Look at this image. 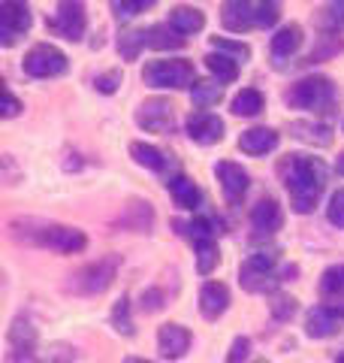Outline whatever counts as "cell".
Listing matches in <instances>:
<instances>
[{
	"label": "cell",
	"mask_w": 344,
	"mask_h": 363,
	"mask_svg": "<svg viewBox=\"0 0 344 363\" xmlns=\"http://www.w3.org/2000/svg\"><path fill=\"white\" fill-rule=\"evenodd\" d=\"M157 342H160V354L169 357V360H176L181 354H188L190 333L185 330V327H178V324H164V327H160V333H157Z\"/></svg>",
	"instance_id": "cell-18"
},
{
	"label": "cell",
	"mask_w": 344,
	"mask_h": 363,
	"mask_svg": "<svg viewBox=\"0 0 344 363\" xmlns=\"http://www.w3.org/2000/svg\"><path fill=\"white\" fill-rule=\"evenodd\" d=\"M217 179H221V188H224V197L229 203H239L245 197V191H248V173L239 164L233 161H221L217 164Z\"/></svg>",
	"instance_id": "cell-15"
},
{
	"label": "cell",
	"mask_w": 344,
	"mask_h": 363,
	"mask_svg": "<svg viewBox=\"0 0 344 363\" xmlns=\"http://www.w3.org/2000/svg\"><path fill=\"white\" fill-rule=\"evenodd\" d=\"M205 67L212 70V76L217 79V82H236V76H239V61L236 58H229V55H209L205 58Z\"/></svg>",
	"instance_id": "cell-31"
},
{
	"label": "cell",
	"mask_w": 344,
	"mask_h": 363,
	"mask_svg": "<svg viewBox=\"0 0 344 363\" xmlns=\"http://www.w3.org/2000/svg\"><path fill=\"white\" fill-rule=\"evenodd\" d=\"M239 149L245 155H266L272 149H278V133L272 128H251L239 136Z\"/></svg>",
	"instance_id": "cell-21"
},
{
	"label": "cell",
	"mask_w": 344,
	"mask_h": 363,
	"mask_svg": "<svg viewBox=\"0 0 344 363\" xmlns=\"http://www.w3.org/2000/svg\"><path fill=\"white\" fill-rule=\"evenodd\" d=\"M320 297L323 306H329L332 312H338L344 318V264L341 267H329L320 279Z\"/></svg>",
	"instance_id": "cell-16"
},
{
	"label": "cell",
	"mask_w": 344,
	"mask_h": 363,
	"mask_svg": "<svg viewBox=\"0 0 344 363\" xmlns=\"http://www.w3.org/2000/svg\"><path fill=\"white\" fill-rule=\"evenodd\" d=\"M269 309H272V315L278 318V321H290V318L296 315V300L293 297H275Z\"/></svg>",
	"instance_id": "cell-38"
},
{
	"label": "cell",
	"mask_w": 344,
	"mask_h": 363,
	"mask_svg": "<svg viewBox=\"0 0 344 363\" xmlns=\"http://www.w3.org/2000/svg\"><path fill=\"white\" fill-rule=\"evenodd\" d=\"M6 348L9 363H30L33 354H37V330L28 318H16V324L9 327V336H6Z\"/></svg>",
	"instance_id": "cell-11"
},
{
	"label": "cell",
	"mask_w": 344,
	"mask_h": 363,
	"mask_svg": "<svg viewBox=\"0 0 344 363\" xmlns=\"http://www.w3.org/2000/svg\"><path fill=\"white\" fill-rule=\"evenodd\" d=\"M148 45L151 49H181L185 45V33L172 25H154L148 28Z\"/></svg>",
	"instance_id": "cell-29"
},
{
	"label": "cell",
	"mask_w": 344,
	"mask_h": 363,
	"mask_svg": "<svg viewBox=\"0 0 344 363\" xmlns=\"http://www.w3.org/2000/svg\"><path fill=\"white\" fill-rule=\"evenodd\" d=\"M121 227H127V230H136V233H148L154 224V209L148 206V203L142 200H130L127 209H124V215L118 218Z\"/></svg>",
	"instance_id": "cell-22"
},
{
	"label": "cell",
	"mask_w": 344,
	"mask_h": 363,
	"mask_svg": "<svg viewBox=\"0 0 344 363\" xmlns=\"http://www.w3.org/2000/svg\"><path fill=\"white\" fill-rule=\"evenodd\" d=\"M33 230H25V233H16L18 240H28V242H37L42 248H55L61 255H76L82 252L88 245L85 233L76 230V227H64V224H45V221H30Z\"/></svg>",
	"instance_id": "cell-4"
},
{
	"label": "cell",
	"mask_w": 344,
	"mask_h": 363,
	"mask_svg": "<svg viewBox=\"0 0 344 363\" xmlns=\"http://www.w3.org/2000/svg\"><path fill=\"white\" fill-rule=\"evenodd\" d=\"M290 133L296 136V140L308 143V145H317V149L332 145V130L326 128V124H317V121H293Z\"/></svg>",
	"instance_id": "cell-23"
},
{
	"label": "cell",
	"mask_w": 344,
	"mask_h": 363,
	"mask_svg": "<svg viewBox=\"0 0 344 363\" xmlns=\"http://www.w3.org/2000/svg\"><path fill=\"white\" fill-rule=\"evenodd\" d=\"M263 106H266V100H263V94L257 88H242L236 94V100H233V112L236 116H245V118L260 116Z\"/></svg>",
	"instance_id": "cell-30"
},
{
	"label": "cell",
	"mask_w": 344,
	"mask_h": 363,
	"mask_svg": "<svg viewBox=\"0 0 344 363\" xmlns=\"http://www.w3.org/2000/svg\"><path fill=\"white\" fill-rule=\"evenodd\" d=\"M344 49V43L338 37H323V43H320V49L311 52V61H323V58H332V55H338Z\"/></svg>",
	"instance_id": "cell-40"
},
{
	"label": "cell",
	"mask_w": 344,
	"mask_h": 363,
	"mask_svg": "<svg viewBox=\"0 0 344 363\" xmlns=\"http://www.w3.org/2000/svg\"><path fill=\"white\" fill-rule=\"evenodd\" d=\"M284 185H287V194H290V206L305 215L317 206L320 194H323V185H326V167L317 161V157H308V155H290L284 161Z\"/></svg>",
	"instance_id": "cell-1"
},
{
	"label": "cell",
	"mask_w": 344,
	"mask_h": 363,
	"mask_svg": "<svg viewBox=\"0 0 344 363\" xmlns=\"http://www.w3.org/2000/svg\"><path fill=\"white\" fill-rule=\"evenodd\" d=\"M118 267H121V257L118 255H106V257L94 260V264L76 269L70 276V285L67 288H70L73 294H82V297H94V294H103L115 281Z\"/></svg>",
	"instance_id": "cell-5"
},
{
	"label": "cell",
	"mask_w": 344,
	"mask_h": 363,
	"mask_svg": "<svg viewBox=\"0 0 344 363\" xmlns=\"http://www.w3.org/2000/svg\"><path fill=\"white\" fill-rule=\"evenodd\" d=\"M336 363H344V351H341V354H338V360Z\"/></svg>",
	"instance_id": "cell-47"
},
{
	"label": "cell",
	"mask_w": 344,
	"mask_h": 363,
	"mask_svg": "<svg viewBox=\"0 0 344 363\" xmlns=\"http://www.w3.org/2000/svg\"><path fill=\"white\" fill-rule=\"evenodd\" d=\"M275 260H278V255H275V252L248 255L242 269H239V281H242V288L254 291V294L272 288V281H275Z\"/></svg>",
	"instance_id": "cell-8"
},
{
	"label": "cell",
	"mask_w": 344,
	"mask_h": 363,
	"mask_svg": "<svg viewBox=\"0 0 344 363\" xmlns=\"http://www.w3.org/2000/svg\"><path fill=\"white\" fill-rule=\"evenodd\" d=\"M229 306V291L227 285H221V281H209V285H202L200 291V312L202 318H209V321H217Z\"/></svg>",
	"instance_id": "cell-17"
},
{
	"label": "cell",
	"mask_w": 344,
	"mask_h": 363,
	"mask_svg": "<svg viewBox=\"0 0 344 363\" xmlns=\"http://www.w3.org/2000/svg\"><path fill=\"white\" fill-rule=\"evenodd\" d=\"M157 0H115V9H118V18H133L145 13V9H151Z\"/></svg>",
	"instance_id": "cell-37"
},
{
	"label": "cell",
	"mask_w": 344,
	"mask_h": 363,
	"mask_svg": "<svg viewBox=\"0 0 344 363\" xmlns=\"http://www.w3.org/2000/svg\"><path fill=\"white\" fill-rule=\"evenodd\" d=\"M341 327V315L332 312L329 306H317V309L308 312V321H305V333L314 336V339H326L332 333H338Z\"/></svg>",
	"instance_id": "cell-19"
},
{
	"label": "cell",
	"mask_w": 344,
	"mask_h": 363,
	"mask_svg": "<svg viewBox=\"0 0 344 363\" xmlns=\"http://www.w3.org/2000/svg\"><path fill=\"white\" fill-rule=\"evenodd\" d=\"M67 55L61 49H55L49 43H40L25 55V73L33 79H52V76H61L67 73Z\"/></svg>",
	"instance_id": "cell-7"
},
{
	"label": "cell",
	"mask_w": 344,
	"mask_h": 363,
	"mask_svg": "<svg viewBox=\"0 0 344 363\" xmlns=\"http://www.w3.org/2000/svg\"><path fill=\"white\" fill-rule=\"evenodd\" d=\"M212 45L217 52H227V55H233V58L239 61H248L251 58V49L245 43H233V40H227V37H212Z\"/></svg>",
	"instance_id": "cell-36"
},
{
	"label": "cell",
	"mask_w": 344,
	"mask_h": 363,
	"mask_svg": "<svg viewBox=\"0 0 344 363\" xmlns=\"http://www.w3.org/2000/svg\"><path fill=\"white\" fill-rule=\"evenodd\" d=\"M251 224H254V230L257 233H275V230H281V224H284V212H281V206L275 203L272 197H266V200H260L257 206H254V212H251Z\"/></svg>",
	"instance_id": "cell-20"
},
{
	"label": "cell",
	"mask_w": 344,
	"mask_h": 363,
	"mask_svg": "<svg viewBox=\"0 0 344 363\" xmlns=\"http://www.w3.org/2000/svg\"><path fill=\"white\" fill-rule=\"evenodd\" d=\"M142 45H148V30H124L118 40V52H121V58L136 61Z\"/></svg>",
	"instance_id": "cell-34"
},
{
	"label": "cell",
	"mask_w": 344,
	"mask_h": 363,
	"mask_svg": "<svg viewBox=\"0 0 344 363\" xmlns=\"http://www.w3.org/2000/svg\"><path fill=\"white\" fill-rule=\"evenodd\" d=\"M248 354H251V342H248L245 336H239L236 342H233V348H229V357H227V363H242Z\"/></svg>",
	"instance_id": "cell-42"
},
{
	"label": "cell",
	"mask_w": 344,
	"mask_h": 363,
	"mask_svg": "<svg viewBox=\"0 0 344 363\" xmlns=\"http://www.w3.org/2000/svg\"><path fill=\"white\" fill-rule=\"evenodd\" d=\"M336 167H338V173H341V176H344V155H341V157H338V164H336Z\"/></svg>",
	"instance_id": "cell-45"
},
{
	"label": "cell",
	"mask_w": 344,
	"mask_h": 363,
	"mask_svg": "<svg viewBox=\"0 0 344 363\" xmlns=\"http://www.w3.org/2000/svg\"><path fill=\"white\" fill-rule=\"evenodd\" d=\"M188 230H190L193 248H197V269L202 276H209V272L217 267V245L212 240V224L205 218H200V221H193Z\"/></svg>",
	"instance_id": "cell-13"
},
{
	"label": "cell",
	"mask_w": 344,
	"mask_h": 363,
	"mask_svg": "<svg viewBox=\"0 0 344 363\" xmlns=\"http://www.w3.org/2000/svg\"><path fill=\"white\" fill-rule=\"evenodd\" d=\"M49 28L55 33H61L64 40H82L85 28H88V16H85V4L82 0H61L57 4V16L49 21Z\"/></svg>",
	"instance_id": "cell-9"
},
{
	"label": "cell",
	"mask_w": 344,
	"mask_h": 363,
	"mask_svg": "<svg viewBox=\"0 0 344 363\" xmlns=\"http://www.w3.org/2000/svg\"><path fill=\"white\" fill-rule=\"evenodd\" d=\"M257 363H269V360H257Z\"/></svg>",
	"instance_id": "cell-48"
},
{
	"label": "cell",
	"mask_w": 344,
	"mask_h": 363,
	"mask_svg": "<svg viewBox=\"0 0 344 363\" xmlns=\"http://www.w3.org/2000/svg\"><path fill=\"white\" fill-rule=\"evenodd\" d=\"M30 28V9L25 0H4L0 4V43L13 45L18 37H25Z\"/></svg>",
	"instance_id": "cell-10"
},
{
	"label": "cell",
	"mask_w": 344,
	"mask_h": 363,
	"mask_svg": "<svg viewBox=\"0 0 344 363\" xmlns=\"http://www.w3.org/2000/svg\"><path fill=\"white\" fill-rule=\"evenodd\" d=\"M127 363H151V360H142V357H127Z\"/></svg>",
	"instance_id": "cell-46"
},
{
	"label": "cell",
	"mask_w": 344,
	"mask_h": 363,
	"mask_svg": "<svg viewBox=\"0 0 344 363\" xmlns=\"http://www.w3.org/2000/svg\"><path fill=\"white\" fill-rule=\"evenodd\" d=\"M136 124L139 128H145L148 133H169L172 124H176V112H172L169 100H145V104L139 106V112H136Z\"/></svg>",
	"instance_id": "cell-12"
},
{
	"label": "cell",
	"mask_w": 344,
	"mask_h": 363,
	"mask_svg": "<svg viewBox=\"0 0 344 363\" xmlns=\"http://www.w3.org/2000/svg\"><path fill=\"white\" fill-rule=\"evenodd\" d=\"M169 25L176 30H181V33H197L205 25V16L200 13V9H193V6H176L169 13Z\"/></svg>",
	"instance_id": "cell-26"
},
{
	"label": "cell",
	"mask_w": 344,
	"mask_h": 363,
	"mask_svg": "<svg viewBox=\"0 0 344 363\" xmlns=\"http://www.w3.org/2000/svg\"><path fill=\"white\" fill-rule=\"evenodd\" d=\"M130 155L136 164H142L148 169H166V155L154 149V145H145V143H133L130 145Z\"/></svg>",
	"instance_id": "cell-32"
},
{
	"label": "cell",
	"mask_w": 344,
	"mask_h": 363,
	"mask_svg": "<svg viewBox=\"0 0 344 363\" xmlns=\"http://www.w3.org/2000/svg\"><path fill=\"white\" fill-rule=\"evenodd\" d=\"M326 215H329V221L336 227H344V188H338L336 194H332L329 206H326Z\"/></svg>",
	"instance_id": "cell-39"
},
{
	"label": "cell",
	"mask_w": 344,
	"mask_h": 363,
	"mask_svg": "<svg viewBox=\"0 0 344 363\" xmlns=\"http://www.w3.org/2000/svg\"><path fill=\"white\" fill-rule=\"evenodd\" d=\"M142 79L151 88H188L197 82L190 61H151L145 64Z\"/></svg>",
	"instance_id": "cell-6"
},
{
	"label": "cell",
	"mask_w": 344,
	"mask_h": 363,
	"mask_svg": "<svg viewBox=\"0 0 344 363\" xmlns=\"http://www.w3.org/2000/svg\"><path fill=\"white\" fill-rule=\"evenodd\" d=\"M188 136L200 145H214L224 140V121L212 112H193L188 118Z\"/></svg>",
	"instance_id": "cell-14"
},
{
	"label": "cell",
	"mask_w": 344,
	"mask_h": 363,
	"mask_svg": "<svg viewBox=\"0 0 344 363\" xmlns=\"http://www.w3.org/2000/svg\"><path fill=\"white\" fill-rule=\"evenodd\" d=\"M73 360H76V348L73 345L52 342V345H45L42 351H37L30 363H73Z\"/></svg>",
	"instance_id": "cell-33"
},
{
	"label": "cell",
	"mask_w": 344,
	"mask_h": 363,
	"mask_svg": "<svg viewBox=\"0 0 344 363\" xmlns=\"http://www.w3.org/2000/svg\"><path fill=\"white\" fill-rule=\"evenodd\" d=\"M299 45H302V28L299 25H284L272 37V55L275 58H290Z\"/></svg>",
	"instance_id": "cell-25"
},
{
	"label": "cell",
	"mask_w": 344,
	"mask_h": 363,
	"mask_svg": "<svg viewBox=\"0 0 344 363\" xmlns=\"http://www.w3.org/2000/svg\"><path fill=\"white\" fill-rule=\"evenodd\" d=\"M18 109H21V104L6 91V109H4V116H6V118H13V116H18Z\"/></svg>",
	"instance_id": "cell-44"
},
{
	"label": "cell",
	"mask_w": 344,
	"mask_h": 363,
	"mask_svg": "<svg viewBox=\"0 0 344 363\" xmlns=\"http://www.w3.org/2000/svg\"><path fill=\"white\" fill-rule=\"evenodd\" d=\"M166 188H169L172 200H176V206H181V209H197L200 200H202V197H200V188L193 185L188 176H172V179L166 182Z\"/></svg>",
	"instance_id": "cell-24"
},
{
	"label": "cell",
	"mask_w": 344,
	"mask_h": 363,
	"mask_svg": "<svg viewBox=\"0 0 344 363\" xmlns=\"http://www.w3.org/2000/svg\"><path fill=\"white\" fill-rule=\"evenodd\" d=\"M281 16L278 0H224L221 21L224 28L242 33L251 28H272Z\"/></svg>",
	"instance_id": "cell-2"
},
{
	"label": "cell",
	"mask_w": 344,
	"mask_h": 363,
	"mask_svg": "<svg viewBox=\"0 0 344 363\" xmlns=\"http://www.w3.org/2000/svg\"><path fill=\"white\" fill-rule=\"evenodd\" d=\"M284 100L290 106H299V109H314L320 116H329L336 109V85L329 82L326 76H308V79H299L290 91L284 94Z\"/></svg>",
	"instance_id": "cell-3"
},
{
	"label": "cell",
	"mask_w": 344,
	"mask_h": 363,
	"mask_svg": "<svg viewBox=\"0 0 344 363\" xmlns=\"http://www.w3.org/2000/svg\"><path fill=\"white\" fill-rule=\"evenodd\" d=\"M190 97L193 104H197L200 109H209V106H217L224 97V88L221 82H209V79H197V82L190 85Z\"/></svg>",
	"instance_id": "cell-28"
},
{
	"label": "cell",
	"mask_w": 344,
	"mask_h": 363,
	"mask_svg": "<svg viewBox=\"0 0 344 363\" xmlns=\"http://www.w3.org/2000/svg\"><path fill=\"white\" fill-rule=\"evenodd\" d=\"M112 327L118 333H124V336H133V318H130V300L127 297H121L118 303H115V309H112Z\"/></svg>",
	"instance_id": "cell-35"
},
{
	"label": "cell",
	"mask_w": 344,
	"mask_h": 363,
	"mask_svg": "<svg viewBox=\"0 0 344 363\" xmlns=\"http://www.w3.org/2000/svg\"><path fill=\"white\" fill-rule=\"evenodd\" d=\"M317 28L326 33H341L344 30V0H329L317 13Z\"/></svg>",
	"instance_id": "cell-27"
},
{
	"label": "cell",
	"mask_w": 344,
	"mask_h": 363,
	"mask_svg": "<svg viewBox=\"0 0 344 363\" xmlns=\"http://www.w3.org/2000/svg\"><path fill=\"white\" fill-rule=\"evenodd\" d=\"M160 300H164V297H160V291H145V294H142V309H148V312H157L160 306H164Z\"/></svg>",
	"instance_id": "cell-43"
},
{
	"label": "cell",
	"mask_w": 344,
	"mask_h": 363,
	"mask_svg": "<svg viewBox=\"0 0 344 363\" xmlns=\"http://www.w3.org/2000/svg\"><path fill=\"white\" fill-rule=\"evenodd\" d=\"M121 85V70H109L97 76V91H103V94H112V91H118Z\"/></svg>",
	"instance_id": "cell-41"
}]
</instances>
